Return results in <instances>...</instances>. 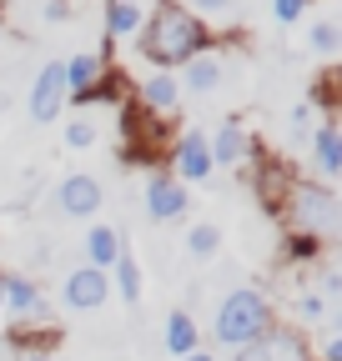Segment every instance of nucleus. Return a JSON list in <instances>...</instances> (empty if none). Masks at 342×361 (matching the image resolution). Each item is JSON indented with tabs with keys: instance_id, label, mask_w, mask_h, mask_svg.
<instances>
[{
	"instance_id": "obj_1",
	"label": "nucleus",
	"mask_w": 342,
	"mask_h": 361,
	"mask_svg": "<svg viewBox=\"0 0 342 361\" xmlns=\"http://www.w3.org/2000/svg\"><path fill=\"white\" fill-rule=\"evenodd\" d=\"M206 25L177 6V0H161V6L151 11V20L141 25V51L156 61V66H187L196 56H206Z\"/></svg>"
},
{
	"instance_id": "obj_2",
	"label": "nucleus",
	"mask_w": 342,
	"mask_h": 361,
	"mask_svg": "<svg viewBox=\"0 0 342 361\" xmlns=\"http://www.w3.org/2000/svg\"><path fill=\"white\" fill-rule=\"evenodd\" d=\"M282 211L292 221V236H307V241H332L337 226H342V211H337V196L327 186H312V180H292V191L282 196Z\"/></svg>"
},
{
	"instance_id": "obj_3",
	"label": "nucleus",
	"mask_w": 342,
	"mask_h": 361,
	"mask_svg": "<svg viewBox=\"0 0 342 361\" xmlns=\"http://www.w3.org/2000/svg\"><path fill=\"white\" fill-rule=\"evenodd\" d=\"M211 331H217L222 346H252L262 331H272V306H267V296H262V291H252V286L222 296Z\"/></svg>"
},
{
	"instance_id": "obj_4",
	"label": "nucleus",
	"mask_w": 342,
	"mask_h": 361,
	"mask_svg": "<svg viewBox=\"0 0 342 361\" xmlns=\"http://www.w3.org/2000/svg\"><path fill=\"white\" fill-rule=\"evenodd\" d=\"M66 101H71V90H66V61H51L46 71L35 75V90H30V116H35V121H56Z\"/></svg>"
},
{
	"instance_id": "obj_5",
	"label": "nucleus",
	"mask_w": 342,
	"mask_h": 361,
	"mask_svg": "<svg viewBox=\"0 0 342 361\" xmlns=\"http://www.w3.org/2000/svg\"><path fill=\"white\" fill-rule=\"evenodd\" d=\"M66 90L76 101H91V96H106V56H71L66 61Z\"/></svg>"
},
{
	"instance_id": "obj_6",
	"label": "nucleus",
	"mask_w": 342,
	"mask_h": 361,
	"mask_svg": "<svg viewBox=\"0 0 342 361\" xmlns=\"http://www.w3.org/2000/svg\"><path fill=\"white\" fill-rule=\"evenodd\" d=\"M106 296H111V281L96 266H76L66 276V306H76V311H96V306H106Z\"/></svg>"
},
{
	"instance_id": "obj_7",
	"label": "nucleus",
	"mask_w": 342,
	"mask_h": 361,
	"mask_svg": "<svg viewBox=\"0 0 342 361\" xmlns=\"http://www.w3.org/2000/svg\"><path fill=\"white\" fill-rule=\"evenodd\" d=\"M171 176L177 180H206L211 176V151H206V135L201 130H187L177 146H171Z\"/></svg>"
},
{
	"instance_id": "obj_8",
	"label": "nucleus",
	"mask_w": 342,
	"mask_h": 361,
	"mask_svg": "<svg viewBox=\"0 0 342 361\" xmlns=\"http://www.w3.org/2000/svg\"><path fill=\"white\" fill-rule=\"evenodd\" d=\"M237 361H307V346L292 331H262L252 346H242Z\"/></svg>"
},
{
	"instance_id": "obj_9",
	"label": "nucleus",
	"mask_w": 342,
	"mask_h": 361,
	"mask_svg": "<svg viewBox=\"0 0 342 361\" xmlns=\"http://www.w3.org/2000/svg\"><path fill=\"white\" fill-rule=\"evenodd\" d=\"M101 180L96 176H66L61 186H56V201H61V211L66 216H96L101 211Z\"/></svg>"
},
{
	"instance_id": "obj_10",
	"label": "nucleus",
	"mask_w": 342,
	"mask_h": 361,
	"mask_svg": "<svg viewBox=\"0 0 342 361\" xmlns=\"http://www.w3.org/2000/svg\"><path fill=\"white\" fill-rule=\"evenodd\" d=\"M187 206V186L177 176H151V186H146V211L151 221H171V216H182Z\"/></svg>"
},
{
	"instance_id": "obj_11",
	"label": "nucleus",
	"mask_w": 342,
	"mask_h": 361,
	"mask_svg": "<svg viewBox=\"0 0 342 361\" xmlns=\"http://www.w3.org/2000/svg\"><path fill=\"white\" fill-rule=\"evenodd\" d=\"M247 146H252V141H247V130H242L237 121H222V130L206 141L211 166H217V161H222V166H242V161H247Z\"/></svg>"
},
{
	"instance_id": "obj_12",
	"label": "nucleus",
	"mask_w": 342,
	"mask_h": 361,
	"mask_svg": "<svg viewBox=\"0 0 342 361\" xmlns=\"http://www.w3.org/2000/svg\"><path fill=\"white\" fill-rule=\"evenodd\" d=\"M0 301L16 316H46V301H40L35 281H20V276H0Z\"/></svg>"
},
{
	"instance_id": "obj_13",
	"label": "nucleus",
	"mask_w": 342,
	"mask_h": 361,
	"mask_svg": "<svg viewBox=\"0 0 342 361\" xmlns=\"http://www.w3.org/2000/svg\"><path fill=\"white\" fill-rule=\"evenodd\" d=\"M136 90H141V106L156 111V116H166V111H177V106H182V85L171 80V75H146Z\"/></svg>"
},
{
	"instance_id": "obj_14",
	"label": "nucleus",
	"mask_w": 342,
	"mask_h": 361,
	"mask_svg": "<svg viewBox=\"0 0 342 361\" xmlns=\"http://www.w3.org/2000/svg\"><path fill=\"white\" fill-rule=\"evenodd\" d=\"M116 261H121V236L111 231V226H91V231H86V266L106 271Z\"/></svg>"
},
{
	"instance_id": "obj_15",
	"label": "nucleus",
	"mask_w": 342,
	"mask_h": 361,
	"mask_svg": "<svg viewBox=\"0 0 342 361\" xmlns=\"http://www.w3.org/2000/svg\"><path fill=\"white\" fill-rule=\"evenodd\" d=\"M317 166H322V176H337L342 171V130H337V121H322L317 126Z\"/></svg>"
},
{
	"instance_id": "obj_16",
	"label": "nucleus",
	"mask_w": 342,
	"mask_h": 361,
	"mask_svg": "<svg viewBox=\"0 0 342 361\" xmlns=\"http://www.w3.org/2000/svg\"><path fill=\"white\" fill-rule=\"evenodd\" d=\"M166 351L171 356H191L196 351V326H191L187 311H171L166 316Z\"/></svg>"
},
{
	"instance_id": "obj_17",
	"label": "nucleus",
	"mask_w": 342,
	"mask_h": 361,
	"mask_svg": "<svg viewBox=\"0 0 342 361\" xmlns=\"http://www.w3.org/2000/svg\"><path fill=\"white\" fill-rule=\"evenodd\" d=\"M217 80H222V61H217V56H196V61H187V71H182L177 85H187V90H196V96H201V90H211Z\"/></svg>"
},
{
	"instance_id": "obj_18",
	"label": "nucleus",
	"mask_w": 342,
	"mask_h": 361,
	"mask_svg": "<svg viewBox=\"0 0 342 361\" xmlns=\"http://www.w3.org/2000/svg\"><path fill=\"white\" fill-rule=\"evenodd\" d=\"M106 30L111 35H136L141 30V6L136 0H111L106 6Z\"/></svg>"
},
{
	"instance_id": "obj_19",
	"label": "nucleus",
	"mask_w": 342,
	"mask_h": 361,
	"mask_svg": "<svg viewBox=\"0 0 342 361\" xmlns=\"http://www.w3.org/2000/svg\"><path fill=\"white\" fill-rule=\"evenodd\" d=\"M116 286H121V296L126 301H141V271H136V261L121 251V261H116Z\"/></svg>"
},
{
	"instance_id": "obj_20",
	"label": "nucleus",
	"mask_w": 342,
	"mask_h": 361,
	"mask_svg": "<svg viewBox=\"0 0 342 361\" xmlns=\"http://www.w3.org/2000/svg\"><path fill=\"white\" fill-rule=\"evenodd\" d=\"M217 246H222V231H217V226H191V236H187V251H191V256H211Z\"/></svg>"
},
{
	"instance_id": "obj_21",
	"label": "nucleus",
	"mask_w": 342,
	"mask_h": 361,
	"mask_svg": "<svg viewBox=\"0 0 342 361\" xmlns=\"http://www.w3.org/2000/svg\"><path fill=\"white\" fill-rule=\"evenodd\" d=\"M312 51H317V56H332V51H337V25H332V20L312 25Z\"/></svg>"
},
{
	"instance_id": "obj_22",
	"label": "nucleus",
	"mask_w": 342,
	"mask_h": 361,
	"mask_svg": "<svg viewBox=\"0 0 342 361\" xmlns=\"http://www.w3.org/2000/svg\"><path fill=\"white\" fill-rule=\"evenodd\" d=\"M66 141H71L76 151L91 146V141H96V126H91V121H71V126H66Z\"/></svg>"
},
{
	"instance_id": "obj_23",
	"label": "nucleus",
	"mask_w": 342,
	"mask_h": 361,
	"mask_svg": "<svg viewBox=\"0 0 342 361\" xmlns=\"http://www.w3.org/2000/svg\"><path fill=\"white\" fill-rule=\"evenodd\" d=\"M302 6H307V0H272V16H277L282 25H292L297 16H302Z\"/></svg>"
},
{
	"instance_id": "obj_24",
	"label": "nucleus",
	"mask_w": 342,
	"mask_h": 361,
	"mask_svg": "<svg viewBox=\"0 0 342 361\" xmlns=\"http://www.w3.org/2000/svg\"><path fill=\"white\" fill-rule=\"evenodd\" d=\"M196 11H206V16H232V0H191ZM191 11V16H196Z\"/></svg>"
},
{
	"instance_id": "obj_25",
	"label": "nucleus",
	"mask_w": 342,
	"mask_h": 361,
	"mask_svg": "<svg viewBox=\"0 0 342 361\" xmlns=\"http://www.w3.org/2000/svg\"><path fill=\"white\" fill-rule=\"evenodd\" d=\"M322 311H327V301L317 291H302V316H322Z\"/></svg>"
},
{
	"instance_id": "obj_26",
	"label": "nucleus",
	"mask_w": 342,
	"mask_h": 361,
	"mask_svg": "<svg viewBox=\"0 0 342 361\" xmlns=\"http://www.w3.org/2000/svg\"><path fill=\"white\" fill-rule=\"evenodd\" d=\"M322 361H342V341H337V336L322 341Z\"/></svg>"
},
{
	"instance_id": "obj_27",
	"label": "nucleus",
	"mask_w": 342,
	"mask_h": 361,
	"mask_svg": "<svg viewBox=\"0 0 342 361\" xmlns=\"http://www.w3.org/2000/svg\"><path fill=\"white\" fill-rule=\"evenodd\" d=\"M20 361H51V356H46V351H30V356H20Z\"/></svg>"
},
{
	"instance_id": "obj_28",
	"label": "nucleus",
	"mask_w": 342,
	"mask_h": 361,
	"mask_svg": "<svg viewBox=\"0 0 342 361\" xmlns=\"http://www.w3.org/2000/svg\"><path fill=\"white\" fill-rule=\"evenodd\" d=\"M182 361H211V356H206V351H191V356H182Z\"/></svg>"
},
{
	"instance_id": "obj_29",
	"label": "nucleus",
	"mask_w": 342,
	"mask_h": 361,
	"mask_svg": "<svg viewBox=\"0 0 342 361\" xmlns=\"http://www.w3.org/2000/svg\"><path fill=\"white\" fill-rule=\"evenodd\" d=\"M0 306H6V301H0Z\"/></svg>"
}]
</instances>
